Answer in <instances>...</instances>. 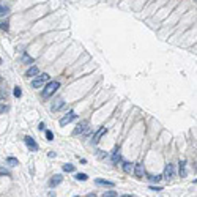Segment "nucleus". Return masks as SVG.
Returning a JSON list of instances; mask_svg holds the SVG:
<instances>
[{"instance_id":"nucleus-20","label":"nucleus","mask_w":197,"mask_h":197,"mask_svg":"<svg viewBox=\"0 0 197 197\" xmlns=\"http://www.w3.org/2000/svg\"><path fill=\"white\" fill-rule=\"evenodd\" d=\"M6 162L10 164V166H17V164H19L16 158H11V156H10V158H6Z\"/></svg>"},{"instance_id":"nucleus-9","label":"nucleus","mask_w":197,"mask_h":197,"mask_svg":"<svg viewBox=\"0 0 197 197\" xmlns=\"http://www.w3.org/2000/svg\"><path fill=\"white\" fill-rule=\"evenodd\" d=\"M104 132H107V129H106L104 126H103V128H99V129L96 131V134L93 136V144H98V142H99V137H101Z\"/></svg>"},{"instance_id":"nucleus-5","label":"nucleus","mask_w":197,"mask_h":197,"mask_svg":"<svg viewBox=\"0 0 197 197\" xmlns=\"http://www.w3.org/2000/svg\"><path fill=\"white\" fill-rule=\"evenodd\" d=\"M175 175V169H173V164H167L166 169H164V178L169 181V180H172V177Z\"/></svg>"},{"instance_id":"nucleus-14","label":"nucleus","mask_w":197,"mask_h":197,"mask_svg":"<svg viewBox=\"0 0 197 197\" xmlns=\"http://www.w3.org/2000/svg\"><path fill=\"white\" fill-rule=\"evenodd\" d=\"M33 62H35V58H33V57H30V55H27V54H25L24 57H22V63H25V65H32Z\"/></svg>"},{"instance_id":"nucleus-28","label":"nucleus","mask_w":197,"mask_h":197,"mask_svg":"<svg viewBox=\"0 0 197 197\" xmlns=\"http://www.w3.org/2000/svg\"><path fill=\"white\" fill-rule=\"evenodd\" d=\"M3 173H5V175H6L8 172H6V170H3V169H0V175H3Z\"/></svg>"},{"instance_id":"nucleus-13","label":"nucleus","mask_w":197,"mask_h":197,"mask_svg":"<svg viewBox=\"0 0 197 197\" xmlns=\"http://www.w3.org/2000/svg\"><path fill=\"white\" fill-rule=\"evenodd\" d=\"M120 159H122V156H120V148H115V150H114V153H112V162L117 164Z\"/></svg>"},{"instance_id":"nucleus-1","label":"nucleus","mask_w":197,"mask_h":197,"mask_svg":"<svg viewBox=\"0 0 197 197\" xmlns=\"http://www.w3.org/2000/svg\"><path fill=\"white\" fill-rule=\"evenodd\" d=\"M58 87H60V82H58V81H52V82H49V84L43 88V98H44V99L51 98V96H52V95L58 90Z\"/></svg>"},{"instance_id":"nucleus-19","label":"nucleus","mask_w":197,"mask_h":197,"mask_svg":"<svg viewBox=\"0 0 197 197\" xmlns=\"http://www.w3.org/2000/svg\"><path fill=\"white\" fill-rule=\"evenodd\" d=\"M8 11H10V8H8V6H0V17L6 16Z\"/></svg>"},{"instance_id":"nucleus-17","label":"nucleus","mask_w":197,"mask_h":197,"mask_svg":"<svg viewBox=\"0 0 197 197\" xmlns=\"http://www.w3.org/2000/svg\"><path fill=\"white\" fill-rule=\"evenodd\" d=\"M76 180L87 181V180H88V175H87V173H76Z\"/></svg>"},{"instance_id":"nucleus-18","label":"nucleus","mask_w":197,"mask_h":197,"mask_svg":"<svg viewBox=\"0 0 197 197\" xmlns=\"http://www.w3.org/2000/svg\"><path fill=\"white\" fill-rule=\"evenodd\" d=\"M0 29L5 30V32H8V29H10V22H8L6 19H5V21H2V22H0Z\"/></svg>"},{"instance_id":"nucleus-23","label":"nucleus","mask_w":197,"mask_h":197,"mask_svg":"<svg viewBox=\"0 0 197 197\" xmlns=\"http://www.w3.org/2000/svg\"><path fill=\"white\" fill-rule=\"evenodd\" d=\"M13 93H14V96H16V98H19V96L22 95V90H21V87H14V91H13Z\"/></svg>"},{"instance_id":"nucleus-12","label":"nucleus","mask_w":197,"mask_h":197,"mask_svg":"<svg viewBox=\"0 0 197 197\" xmlns=\"http://www.w3.org/2000/svg\"><path fill=\"white\" fill-rule=\"evenodd\" d=\"M38 74H40V70H38V68H36V66H30L25 76H27V77H35V76H38Z\"/></svg>"},{"instance_id":"nucleus-7","label":"nucleus","mask_w":197,"mask_h":197,"mask_svg":"<svg viewBox=\"0 0 197 197\" xmlns=\"http://www.w3.org/2000/svg\"><path fill=\"white\" fill-rule=\"evenodd\" d=\"M132 172H134V175L137 178H142L144 177V173H145V169H144V164H140V162H137L134 169H132Z\"/></svg>"},{"instance_id":"nucleus-2","label":"nucleus","mask_w":197,"mask_h":197,"mask_svg":"<svg viewBox=\"0 0 197 197\" xmlns=\"http://www.w3.org/2000/svg\"><path fill=\"white\" fill-rule=\"evenodd\" d=\"M47 81H49V74L43 73V74H40L38 77H35V79L32 81V87H33V88H40V87H43Z\"/></svg>"},{"instance_id":"nucleus-3","label":"nucleus","mask_w":197,"mask_h":197,"mask_svg":"<svg viewBox=\"0 0 197 197\" xmlns=\"http://www.w3.org/2000/svg\"><path fill=\"white\" fill-rule=\"evenodd\" d=\"M74 118H76V114L73 112V111H70V112H68L63 118H60V126H66V125H70V123H71L73 120H74Z\"/></svg>"},{"instance_id":"nucleus-4","label":"nucleus","mask_w":197,"mask_h":197,"mask_svg":"<svg viewBox=\"0 0 197 197\" xmlns=\"http://www.w3.org/2000/svg\"><path fill=\"white\" fill-rule=\"evenodd\" d=\"M24 142H25V145L29 147V148L32 150V152H38V144L35 142V139H33V137L25 136V137H24Z\"/></svg>"},{"instance_id":"nucleus-10","label":"nucleus","mask_w":197,"mask_h":197,"mask_svg":"<svg viewBox=\"0 0 197 197\" xmlns=\"http://www.w3.org/2000/svg\"><path fill=\"white\" fill-rule=\"evenodd\" d=\"M63 106H65V101H63V99H58V101H55V103L52 104L51 111H52V112H57V111H60Z\"/></svg>"},{"instance_id":"nucleus-11","label":"nucleus","mask_w":197,"mask_h":197,"mask_svg":"<svg viewBox=\"0 0 197 197\" xmlns=\"http://www.w3.org/2000/svg\"><path fill=\"white\" fill-rule=\"evenodd\" d=\"M95 183L98 186H107V188H114L115 185H114L112 181H107V180H101V178H98V180H95Z\"/></svg>"},{"instance_id":"nucleus-24","label":"nucleus","mask_w":197,"mask_h":197,"mask_svg":"<svg viewBox=\"0 0 197 197\" xmlns=\"http://www.w3.org/2000/svg\"><path fill=\"white\" fill-rule=\"evenodd\" d=\"M148 178H150L152 181H156V183H158V181H161V180H162V175H156V177L152 175V177H148Z\"/></svg>"},{"instance_id":"nucleus-27","label":"nucleus","mask_w":197,"mask_h":197,"mask_svg":"<svg viewBox=\"0 0 197 197\" xmlns=\"http://www.w3.org/2000/svg\"><path fill=\"white\" fill-rule=\"evenodd\" d=\"M40 131H43V129H46V125H44V123H40Z\"/></svg>"},{"instance_id":"nucleus-8","label":"nucleus","mask_w":197,"mask_h":197,"mask_svg":"<svg viewBox=\"0 0 197 197\" xmlns=\"http://www.w3.org/2000/svg\"><path fill=\"white\" fill-rule=\"evenodd\" d=\"M62 181H63V177L60 175V173H57V175H54L51 180H49V186H51V188H55V186L60 185Z\"/></svg>"},{"instance_id":"nucleus-30","label":"nucleus","mask_w":197,"mask_h":197,"mask_svg":"<svg viewBox=\"0 0 197 197\" xmlns=\"http://www.w3.org/2000/svg\"><path fill=\"white\" fill-rule=\"evenodd\" d=\"M122 197H131V196H122Z\"/></svg>"},{"instance_id":"nucleus-29","label":"nucleus","mask_w":197,"mask_h":197,"mask_svg":"<svg viewBox=\"0 0 197 197\" xmlns=\"http://www.w3.org/2000/svg\"><path fill=\"white\" fill-rule=\"evenodd\" d=\"M87 197H96V194H95V192H93V194H88V196H87Z\"/></svg>"},{"instance_id":"nucleus-26","label":"nucleus","mask_w":197,"mask_h":197,"mask_svg":"<svg viewBox=\"0 0 197 197\" xmlns=\"http://www.w3.org/2000/svg\"><path fill=\"white\" fill-rule=\"evenodd\" d=\"M150 189H152V191H161L162 188H158V186H150Z\"/></svg>"},{"instance_id":"nucleus-25","label":"nucleus","mask_w":197,"mask_h":197,"mask_svg":"<svg viewBox=\"0 0 197 197\" xmlns=\"http://www.w3.org/2000/svg\"><path fill=\"white\" fill-rule=\"evenodd\" d=\"M46 137H47V140H52V139H54L52 131H46Z\"/></svg>"},{"instance_id":"nucleus-22","label":"nucleus","mask_w":197,"mask_h":197,"mask_svg":"<svg viewBox=\"0 0 197 197\" xmlns=\"http://www.w3.org/2000/svg\"><path fill=\"white\" fill-rule=\"evenodd\" d=\"M103 197H117V192L115 191H107V192H104Z\"/></svg>"},{"instance_id":"nucleus-32","label":"nucleus","mask_w":197,"mask_h":197,"mask_svg":"<svg viewBox=\"0 0 197 197\" xmlns=\"http://www.w3.org/2000/svg\"><path fill=\"white\" fill-rule=\"evenodd\" d=\"M0 82H2V77H0Z\"/></svg>"},{"instance_id":"nucleus-6","label":"nucleus","mask_w":197,"mask_h":197,"mask_svg":"<svg viewBox=\"0 0 197 197\" xmlns=\"http://www.w3.org/2000/svg\"><path fill=\"white\" fill-rule=\"evenodd\" d=\"M87 126H88V122L87 120H84V122H81L79 125H77L76 128H74V131H73V134L74 136H77V134H82L85 129H87Z\"/></svg>"},{"instance_id":"nucleus-31","label":"nucleus","mask_w":197,"mask_h":197,"mask_svg":"<svg viewBox=\"0 0 197 197\" xmlns=\"http://www.w3.org/2000/svg\"><path fill=\"white\" fill-rule=\"evenodd\" d=\"M0 63H2V58H0Z\"/></svg>"},{"instance_id":"nucleus-16","label":"nucleus","mask_w":197,"mask_h":197,"mask_svg":"<svg viewBox=\"0 0 197 197\" xmlns=\"http://www.w3.org/2000/svg\"><path fill=\"white\" fill-rule=\"evenodd\" d=\"M180 175L186 177V161H180Z\"/></svg>"},{"instance_id":"nucleus-15","label":"nucleus","mask_w":197,"mask_h":197,"mask_svg":"<svg viewBox=\"0 0 197 197\" xmlns=\"http://www.w3.org/2000/svg\"><path fill=\"white\" fill-rule=\"evenodd\" d=\"M132 169H134V166H132L131 162H123V170H125L126 173H131Z\"/></svg>"},{"instance_id":"nucleus-21","label":"nucleus","mask_w":197,"mask_h":197,"mask_svg":"<svg viewBox=\"0 0 197 197\" xmlns=\"http://www.w3.org/2000/svg\"><path fill=\"white\" fill-rule=\"evenodd\" d=\"M63 170L65 172H73L74 170V166H73V164H65V166H63Z\"/></svg>"}]
</instances>
